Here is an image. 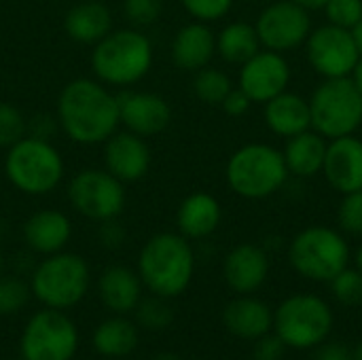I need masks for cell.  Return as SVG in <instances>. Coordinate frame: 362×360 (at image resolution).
Here are the masks:
<instances>
[{
  "label": "cell",
  "mask_w": 362,
  "mask_h": 360,
  "mask_svg": "<svg viewBox=\"0 0 362 360\" xmlns=\"http://www.w3.org/2000/svg\"><path fill=\"white\" fill-rule=\"evenodd\" d=\"M59 132L78 146H100L119 127L117 93L95 76L68 81L55 104Z\"/></svg>",
  "instance_id": "6da1fadb"
},
{
  "label": "cell",
  "mask_w": 362,
  "mask_h": 360,
  "mask_svg": "<svg viewBox=\"0 0 362 360\" xmlns=\"http://www.w3.org/2000/svg\"><path fill=\"white\" fill-rule=\"evenodd\" d=\"M195 263L191 240L178 231H159L142 244L136 272L144 291L163 299H176L191 286Z\"/></svg>",
  "instance_id": "7a4b0ae2"
},
{
  "label": "cell",
  "mask_w": 362,
  "mask_h": 360,
  "mask_svg": "<svg viewBox=\"0 0 362 360\" xmlns=\"http://www.w3.org/2000/svg\"><path fill=\"white\" fill-rule=\"evenodd\" d=\"M155 64L153 40L134 25L112 28L91 47L93 76L110 89H132L148 76Z\"/></svg>",
  "instance_id": "3957f363"
},
{
  "label": "cell",
  "mask_w": 362,
  "mask_h": 360,
  "mask_svg": "<svg viewBox=\"0 0 362 360\" xmlns=\"http://www.w3.org/2000/svg\"><path fill=\"white\" fill-rule=\"evenodd\" d=\"M4 176L8 185L28 197L51 195L66 176V163L53 140L25 134L4 155Z\"/></svg>",
  "instance_id": "277c9868"
},
{
  "label": "cell",
  "mask_w": 362,
  "mask_h": 360,
  "mask_svg": "<svg viewBox=\"0 0 362 360\" xmlns=\"http://www.w3.org/2000/svg\"><path fill=\"white\" fill-rule=\"evenodd\" d=\"M28 282L32 297L42 308L70 312L87 297L91 289V269L85 257L62 250L34 263Z\"/></svg>",
  "instance_id": "5b68a950"
},
{
  "label": "cell",
  "mask_w": 362,
  "mask_h": 360,
  "mask_svg": "<svg viewBox=\"0 0 362 360\" xmlns=\"http://www.w3.org/2000/svg\"><path fill=\"white\" fill-rule=\"evenodd\" d=\"M288 176L282 151L265 142L240 146L225 168L229 189L244 199H265L276 195L286 185Z\"/></svg>",
  "instance_id": "8992f818"
},
{
  "label": "cell",
  "mask_w": 362,
  "mask_h": 360,
  "mask_svg": "<svg viewBox=\"0 0 362 360\" xmlns=\"http://www.w3.org/2000/svg\"><path fill=\"white\" fill-rule=\"evenodd\" d=\"M293 269L314 282H331L350 263V244L337 229L314 225L299 231L288 246Z\"/></svg>",
  "instance_id": "52a82bcc"
},
{
  "label": "cell",
  "mask_w": 362,
  "mask_h": 360,
  "mask_svg": "<svg viewBox=\"0 0 362 360\" xmlns=\"http://www.w3.org/2000/svg\"><path fill=\"white\" fill-rule=\"evenodd\" d=\"M331 306L314 293H297L286 297L274 312V333L286 348H318L333 331Z\"/></svg>",
  "instance_id": "ba28073f"
},
{
  "label": "cell",
  "mask_w": 362,
  "mask_h": 360,
  "mask_svg": "<svg viewBox=\"0 0 362 360\" xmlns=\"http://www.w3.org/2000/svg\"><path fill=\"white\" fill-rule=\"evenodd\" d=\"M312 129L327 140L352 136L362 125V95L352 76L325 79L310 98Z\"/></svg>",
  "instance_id": "9c48e42d"
},
{
  "label": "cell",
  "mask_w": 362,
  "mask_h": 360,
  "mask_svg": "<svg viewBox=\"0 0 362 360\" xmlns=\"http://www.w3.org/2000/svg\"><path fill=\"white\" fill-rule=\"evenodd\" d=\"M78 327L68 312L42 308L34 312L19 335L21 360H72L78 352Z\"/></svg>",
  "instance_id": "30bf717a"
},
{
  "label": "cell",
  "mask_w": 362,
  "mask_h": 360,
  "mask_svg": "<svg viewBox=\"0 0 362 360\" xmlns=\"http://www.w3.org/2000/svg\"><path fill=\"white\" fill-rule=\"evenodd\" d=\"M66 197L78 216L95 225L119 219L127 206L125 185L104 168L78 170L68 180Z\"/></svg>",
  "instance_id": "8fae6325"
},
{
  "label": "cell",
  "mask_w": 362,
  "mask_h": 360,
  "mask_svg": "<svg viewBox=\"0 0 362 360\" xmlns=\"http://www.w3.org/2000/svg\"><path fill=\"white\" fill-rule=\"evenodd\" d=\"M305 55L310 66L325 79L352 76L361 51L352 38V32L333 23L314 28L305 40Z\"/></svg>",
  "instance_id": "7c38bea8"
},
{
  "label": "cell",
  "mask_w": 362,
  "mask_h": 360,
  "mask_svg": "<svg viewBox=\"0 0 362 360\" xmlns=\"http://www.w3.org/2000/svg\"><path fill=\"white\" fill-rule=\"evenodd\" d=\"M259 40L263 49L269 51H293L305 45L308 36L312 34V17L310 11L299 6L293 0H278L267 4L257 21H255Z\"/></svg>",
  "instance_id": "4fadbf2b"
},
{
  "label": "cell",
  "mask_w": 362,
  "mask_h": 360,
  "mask_svg": "<svg viewBox=\"0 0 362 360\" xmlns=\"http://www.w3.org/2000/svg\"><path fill=\"white\" fill-rule=\"evenodd\" d=\"M291 83V66L278 51L261 49L248 62L240 66L238 87L252 100V104H265L272 98L286 91Z\"/></svg>",
  "instance_id": "5bb4252c"
},
{
  "label": "cell",
  "mask_w": 362,
  "mask_h": 360,
  "mask_svg": "<svg viewBox=\"0 0 362 360\" xmlns=\"http://www.w3.org/2000/svg\"><path fill=\"white\" fill-rule=\"evenodd\" d=\"M119 100V121L123 129H129L142 138H153L163 134L174 119L172 104L153 91L121 89Z\"/></svg>",
  "instance_id": "9a60e30c"
},
{
  "label": "cell",
  "mask_w": 362,
  "mask_h": 360,
  "mask_svg": "<svg viewBox=\"0 0 362 360\" xmlns=\"http://www.w3.org/2000/svg\"><path fill=\"white\" fill-rule=\"evenodd\" d=\"M102 157L104 170H108L123 185L140 182L153 166V153L146 138L129 129H117L102 144Z\"/></svg>",
  "instance_id": "2e32d148"
},
{
  "label": "cell",
  "mask_w": 362,
  "mask_h": 360,
  "mask_svg": "<svg viewBox=\"0 0 362 360\" xmlns=\"http://www.w3.org/2000/svg\"><path fill=\"white\" fill-rule=\"evenodd\" d=\"M28 252L49 257L66 250L72 240V221L57 208H40L32 212L21 227Z\"/></svg>",
  "instance_id": "e0dca14e"
},
{
  "label": "cell",
  "mask_w": 362,
  "mask_h": 360,
  "mask_svg": "<svg viewBox=\"0 0 362 360\" xmlns=\"http://www.w3.org/2000/svg\"><path fill=\"white\" fill-rule=\"evenodd\" d=\"M269 276V257L263 246L238 244L223 261V278L235 295L257 293Z\"/></svg>",
  "instance_id": "ac0fdd59"
},
{
  "label": "cell",
  "mask_w": 362,
  "mask_h": 360,
  "mask_svg": "<svg viewBox=\"0 0 362 360\" xmlns=\"http://www.w3.org/2000/svg\"><path fill=\"white\" fill-rule=\"evenodd\" d=\"M95 293L100 303L110 312L119 316L134 314L136 306L144 297V284L136 269L112 263L102 269V274L95 280Z\"/></svg>",
  "instance_id": "d6986e66"
},
{
  "label": "cell",
  "mask_w": 362,
  "mask_h": 360,
  "mask_svg": "<svg viewBox=\"0 0 362 360\" xmlns=\"http://www.w3.org/2000/svg\"><path fill=\"white\" fill-rule=\"evenodd\" d=\"M322 174L341 195L362 189V140L352 136L329 140Z\"/></svg>",
  "instance_id": "ffe728a7"
},
{
  "label": "cell",
  "mask_w": 362,
  "mask_h": 360,
  "mask_svg": "<svg viewBox=\"0 0 362 360\" xmlns=\"http://www.w3.org/2000/svg\"><path fill=\"white\" fill-rule=\"evenodd\" d=\"M172 64L182 72H197L210 66L212 57L216 55V34L212 32L210 23L204 21H189L172 38L170 47Z\"/></svg>",
  "instance_id": "44dd1931"
},
{
  "label": "cell",
  "mask_w": 362,
  "mask_h": 360,
  "mask_svg": "<svg viewBox=\"0 0 362 360\" xmlns=\"http://www.w3.org/2000/svg\"><path fill=\"white\" fill-rule=\"evenodd\" d=\"M225 329L244 342H257L274 329V312L252 295H238L223 310Z\"/></svg>",
  "instance_id": "7402d4cb"
},
{
  "label": "cell",
  "mask_w": 362,
  "mask_h": 360,
  "mask_svg": "<svg viewBox=\"0 0 362 360\" xmlns=\"http://www.w3.org/2000/svg\"><path fill=\"white\" fill-rule=\"evenodd\" d=\"M223 221L221 202L206 191H195L187 195L176 210L178 233L187 240H206L210 238Z\"/></svg>",
  "instance_id": "603a6c76"
},
{
  "label": "cell",
  "mask_w": 362,
  "mask_h": 360,
  "mask_svg": "<svg viewBox=\"0 0 362 360\" xmlns=\"http://www.w3.org/2000/svg\"><path fill=\"white\" fill-rule=\"evenodd\" d=\"M112 30V13L102 0H83L64 15V32L76 45L93 47Z\"/></svg>",
  "instance_id": "cb8c5ba5"
},
{
  "label": "cell",
  "mask_w": 362,
  "mask_h": 360,
  "mask_svg": "<svg viewBox=\"0 0 362 360\" xmlns=\"http://www.w3.org/2000/svg\"><path fill=\"white\" fill-rule=\"evenodd\" d=\"M263 117L267 127L280 138H293L305 129H312L310 100L293 91H282L280 95L265 102Z\"/></svg>",
  "instance_id": "d4e9b609"
},
{
  "label": "cell",
  "mask_w": 362,
  "mask_h": 360,
  "mask_svg": "<svg viewBox=\"0 0 362 360\" xmlns=\"http://www.w3.org/2000/svg\"><path fill=\"white\" fill-rule=\"evenodd\" d=\"M140 344V327L127 316L112 314L102 320L91 333V348L102 359H125L136 352Z\"/></svg>",
  "instance_id": "484cf974"
},
{
  "label": "cell",
  "mask_w": 362,
  "mask_h": 360,
  "mask_svg": "<svg viewBox=\"0 0 362 360\" xmlns=\"http://www.w3.org/2000/svg\"><path fill=\"white\" fill-rule=\"evenodd\" d=\"M327 146L329 140L314 129H305L293 138H286L282 155L288 174L297 178H314L316 174H322Z\"/></svg>",
  "instance_id": "4316f807"
},
{
  "label": "cell",
  "mask_w": 362,
  "mask_h": 360,
  "mask_svg": "<svg viewBox=\"0 0 362 360\" xmlns=\"http://www.w3.org/2000/svg\"><path fill=\"white\" fill-rule=\"evenodd\" d=\"M261 49L263 47L255 23L231 21L216 34V55H221V59H225L227 64L242 66Z\"/></svg>",
  "instance_id": "83f0119b"
},
{
  "label": "cell",
  "mask_w": 362,
  "mask_h": 360,
  "mask_svg": "<svg viewBox=\"0 0 362 360\" xmlns=\"http://www.w3.org/2000/svg\"><path fill=\"white\" fill-rule=\"evenodd\" d=\"M193 93L199 102L210 106H221V102L227 98V93L233 89V83L227 72L206 66L197 72H193Z\"/></svg>",
  "instance_id": "f1b7e54d"
},
{
  "label": "cell",
  "mask_w": 362,
  "mask_h": 360,
  "mask_svg": "<svg viewBox=\"0 0 362 360\" xmlns=\"http://www.w3.org/2000/svg\"><path fill=\"white\" fill-rule=\"evenodd\" d=\"M134 314H136V325L140 329H146L153 333L165 331L174 323V310L170 306V299H163V297H157L151 293H148V297L140 299Z\"/></svg>",
  "instance_id": "f546056e"
},
{
  "label": "cell",
  "mask_w": 362,
  "mask_h": 360,
  "mask_svg": "<svg viewBox=\"0 0 362 360\" xmlns=\"http://www.w3.org/2000/svg\"><path fill=\"white\" fill-rule=\"evenodd\" d=\"M32 299L30 282L19 274L0 276V316H15L28 308Z\"/></svg>",
  "instance_id": "4dcf8cb0"
},
{
  "label": "cell",
  "mask_w": 362,
  "mask_h": 360,
  "mask_svg": "<svg viewBox=\"0 0 362 360\" xmlns=\"http://www.w3.org/2000/svg\"><path fill=\"white\" fill-rule=\"evenodd\" d=\"M28 134V117L11 102L0 100V149L13 146Z\"/></svg>",
  "instance_id": "1f68e13d"
},
{
  "label": "cell",
  "mask_w": 362,
  "mask_h": 360,
  "mask_svg": "<svg viewBox=\"0 0 362 360\" xmlns=\"http://www.w3.org/2000/svg\"><path fill=\"white\" fill-rule=\"evenodd\" d=\"M331 291L333 297L348 308H356L362 303V272L361 269H352L346 267L341 269L331 282Z\"/></svg>",
  "instance_id": "d6a6232c"
},
{
  "label": "cell",
  "mask_w": 362,
  "mask_h": 360,
  "mask_svg": "<svg viewBox=\"0 0 362 360\" xmlns=\"http://www.w3.org/2000/svg\"><path fill=\"white\" fill-rule=\"evenodd\" d=\"M337 223L341 233L362 238V189L344 195L337 210Z\"/></svg>",
  "instance_id": "836d02e7"
},
{
  "label": "cell",
  "mask_w": 362,
  "mask_h": 360,
  "mask_svg": "<svg viewBox=\"0 0 362 360\" xmlns=\"http://www.w3.org/2000/svg\"><path fill=\"white\" fill-rule=\"evenodd\" d=\"M163 0H123V15L134 28H148L159 21Z\"/></svg>",
  "instance_id": "e575fe53"
},
{
  "label": "cell",
  "mask_w": 362,
  "mask_h": 360,
  "mask_svg": "<svg viewBox=\"0 0 362 360\" xmlns=\"http://www.w3.org/2000/svg\"><path fill=\"white\" fill-rule=\"evenodd\" d=\"M322 11L329 23L352 30L362 19V0H329Z\"/></svg>",
  "instance_id": "d590c367"
},
{
  "label": "cell",
  "mask_w": 362,
  "mask_h": 360,
  "mask_svg": "<svg viewBox=\"0 0 362 360\" xmlns=\"http://www.w3.org/2000/svg\"><path fill=\"white\" fill-rule=\"evenodd\" d=\"M182 8L195 19L204 23H214L229 15L233 0H180Z\"/></svg>",
  "instance_id": "8d00e7d4"
},
{
  "label": "cell",
  "mask_w": 362,
  "mask_h": 360,
  "mask_svg": "<svg viewBox=\"0 0 362 360\" xmlns=\"http://www.w3.org/2000/svg\"><path fill=\"white\" fill-rule=\"evenodd\" d=\"M125 240H127V233H125V227L119 223V219L98 223V242H100V246H104L108 250H117V248H121L125 244Z\"/></svg>",
  "instance_id": "74e56055"
},
{
  "label": "cell",
  "mask_w": 362,
  "mask_h": 360,
  "mask_svg": "<svg viewBox=\"0 0 362 360\" xmlns=\"http://www.w3.org/2000/svg\"><path fill=\"white\" fill-rule=\"evenodd\" d=\"M286 354V346L278 335H263L255 342L252 359L255 360H282Z\"/></svg>",
  "instance_id": "f35d334b"
},
{
  "label": "cell",
  "mask_w": 362,
  "mask_h": 360,
  "mask_svg": "<svg viewBox=\"0 0 362 360\" xmlns=\"http://www.w3.org/2000/svg\"><path fill=\"white\" fill-rule=\"evenodd\" d=\"M28 134L45 140H53L55 134H59V123L55 115L49 112H38L32 119H28Z\"/></svg>",
  "instance_id": "ab89813d"
},
{
  "label": "cell",
  "mask_w": 362,
  "mask_h": 360,
  "mask_svg": "<svg viewBox=\"0 0 362 360\" xmlns=\"http://www.w3.org/2000/svg\"><path fill=\"white\" fill-rule=\"evenodd\" d=\"M250 106H252V100H250L240 87H233V89L227 93V98L221 102V108H223L225 115H229V117H244V115L250 110Z\"/></svg>",
  "instance_id": "60d3db41"
},
{
  "label": "cell",
  "mask_w": 362,
  "mask_h": 360,
  "mask_svg": "<svg viewBox=\"0 0 362 360\" xmlns=\"http://www.w3.org/2000/svg\"><path fill=\"white\" fill-rule=\"evenodd\" d=\"M314 360H352V350L341 342H322Z\"/></svg>",
  "instance_id": "b9f144b4"
},
{
  "label": "cell",
  "mask_w": 362,
  "mask_h": 360,
  "mask_svg": "<svg viewBox=\"0 0 362 360\" xmlns=\"http://www.w3.org/2000/svg\"><path fill=\"white\" fill-rule=\"evenodd\" d=\"M293 2H297L299 6H303L308 11H322L329 0H293Z\"/></svg>",
  "instance_id": "7bdbcfd3"
},
{
  "label": "cell",
  "mask_w": 362,
  "mask_h": 360,
  "mask_svg": "<svg viewBox=\"0 0 362 360\" xmlns=\"http://www.w3.org/2000/svg\"><path fill=\"white\" fill-rule=\"evenodd\" d=\"M352 81H354L356 89L361 91L362 95V55L361 59H358V64H356V68H354V72H352Z\"/></svg>",
  "instance_id": "ee69618b"
},
{
  "label": "cell",
  "mask_w": 362,
  "mask_h": 360,
  "mask_svg": "<svg viewBox=\"0 0 362 360\" xmlns=\"http://www.w3.org/2000/svg\"><path fill=\"white\" fill-rule=\"evenodd\" d=\"M352 32V38H354V42H356V47H358V51H361L362 55V19L350 30Z\"/></svg>",
  "instance_id": "f6af8a7d"
},
{
  "label": "cell",
  "mask_w": 362,
  "mask_h": 360,
  "mask_svg": "<svg viewBox=\"0 0 362 360\" xmlns=\"http://www.w3.org/2000/svg\"><path fill=\"white\" fill-rule=\"evenodd\" d=\"M352 360H362V342H358V346L352 350Z\"/></svg>",
  "instance_id": "bcb514c9"
},
{
  "label": "cell",
  "mask_w": 362,
  "mask_h": 360,
  "mask_svg": "<svg viewBox=\"0 0 362 360\" xmlns=\"http://www.w3.org/2000/svg\"><path fill=\"white\" fill-rule=\"evenodd\" d=\"M153 360H185V359H180V356H176V354H157Z\"/></svg>",
  "instance_id": "7dc6e473"
},
{
  "label": "cell",
  "mask_w": 362,
  "mask_h": 360,
  "mask_svg": "<svg viewBox=\"0 0 362 360\" xmlns=\"http://www.w3.org/2000/svg\"><path fill=\"white\" fill-rule=\"evenodd\" d=\"M354 259H356V269H361L362 272V244L358 246V250H356V257H354Z\"/></svg>",
  "instance_id": "c3c4849f"
},
{
  "label": "cell",
  "mask_w": 362,
  "mask_h": 360,
  "mask_svg": "<svg viewBox=\"0 0 362 360\" xmlns=\"http://www.w3.org/2000/svg\"><path fill=\"white\" fill-rule=\"evenodd\" d=\"M4 267H6V259H4V252H2V248H0V276L4 274Z\"/></svg>",
  "instance_id": "681fc988"
},
{
  "label": "cell",
  "mask_w": 362,
  "mask_h": 360,
  "mask_svg": "<svg viewBox=\"0 0 362 360\" xmlns=\"http://www.w3.org/2000/svg\"><path fill=\"white\" fill-rule=\"evenodd\" d=\"M72 360H76V359H72Z\"/></svg>",
  "instance_id": "f907efd6"
}]
</instances>
